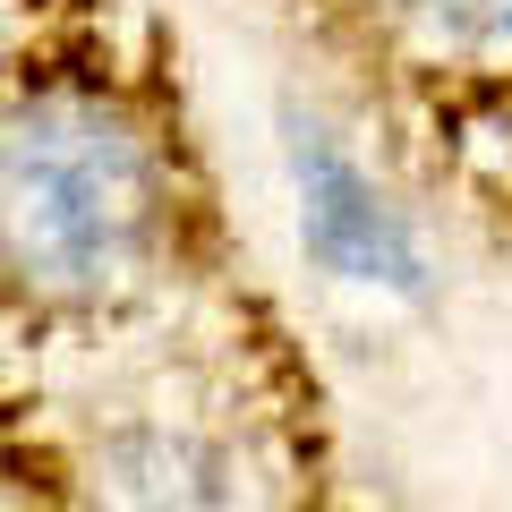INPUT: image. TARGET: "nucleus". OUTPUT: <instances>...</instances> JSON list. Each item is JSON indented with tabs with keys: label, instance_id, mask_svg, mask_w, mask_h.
Masks as SVG:
<instances>
[{
	"label": "nucleus",
	"instance_id": "f257e3e1",
	"mask_svg": "<svg viewBox=\"0 0 512 512\" xmlns=\"http://www.w3.org/2000/svg\"><path fill=\"white\" fill-rule=\"evenodd\" d=\"M154 146L94 94H26L0 120V274L35 299H103L154 256Z\"/></svg>",
	"mask_w": 512,
	"mask_h": 512
},
{
	"label": "nucleus",
	"instance_id": "f03ea898",
	"mask_svg": "<svg viewBox=\"0 0 512 512\" xmlns=\"http://www.w3.org/2000/svg\"><path fill=\"white\" fill-rule=\"evenodd\" d=\"M291 180H299V239H308V256L333 282H359V291H419L427 265H419L410 222L393 214L384 188L308 120L291 128Z\"/></svg>",
	"mask_w": 512,
	"mask_h": 512
},
{
	"label": "nucleus",
	"instance_id": "7ed1b4c3",
	"mask_svg": "<svg viewBox=\"0 0 512 512\" xmlns=\"http://www.w3.org/2000/svg\"><path fill=\"white\" fill-rule=\"evenodd\" d=\"M94 487L111 512H239V461L188 419H137L94 444Z\"/></svg>",
	"mask_w": 512,
	"mask_h": 512
},
{
	"label": "nucleus",
	"instance_id": "20e7f679",
	"mask_svg": "<svg viewBox=\"0 0 512 512\" xmlns=\"http://www.w3.org/2000/svg\"><path fill=\"white\" fill-rule=\"evenodd\" d=\"M419 18L461 43H495V35H512V0H419Z\"/></svg>",
	"mask_w": 512,
	"mask_h": 512
}]
</instances>
